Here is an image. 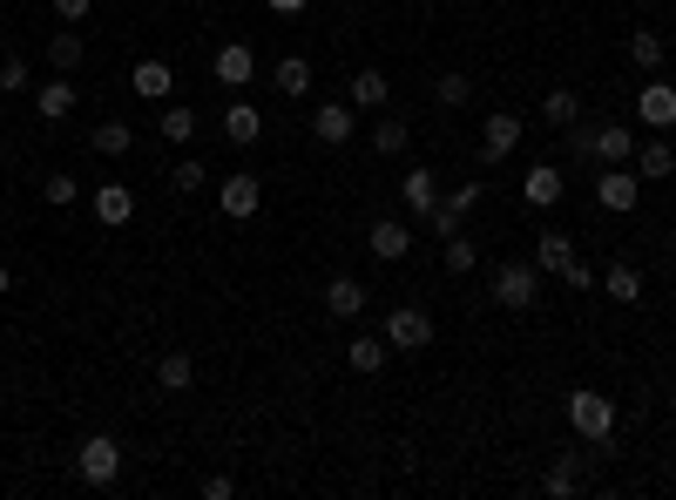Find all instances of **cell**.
<instances>
[{"label": "cell", "mask_w": 676, "mask_h": 500, "mask_svg": "<svg viewBox=\"0 0 676 500\" xmlns=\"http://www.w3.org/2000/svg\"><path fill=\"white\" fill-rule=\"evenodd\" d=\"M569 427L588 440V446H603L609 433H616V399H603V393H569Z\"/></svg>", "instance_id": "obj_1"}, {"label": "cell", "mask_w": 676, "mask_h": 500, "mask_svg": "<svg viewBox=\"0 0 676 500\" xmlns=\"http://www.w3.org/2000/svg\"><path fill=\"white\" fill-rule=\"evenodd\" d=\"M595 204H603L609 217H629L635 204H643V176H635L629 163H609L603 176H595Z\"/></svg>", "instance_id": "obj_2"}, {"label": "cell", "mask_w": 676, "mask_h": 500, "mask_svg": "<svg viewBox=\"0 0 676 500\" xmlns=\"http://www.w3.org/2000/svg\"><path fill=\"white\" fill-rule=\"evenodd\" d=\"M75 467H82L89 487H115V480H123V446H115L108 433H89L82 453H75Z\"/></svg>", "instance_id": "obj_3"}, {"label": "cell", "mask_w": 676, "mask_h": 500, "mask_svg": "<svg viewBox=\"0 0 676 500\" xmlns=\"http://www.w3.org/2000/svg\"><path fill=\"white\" fill-rule=\"evenodd\" d=\"M386 345H392V352H426V345H433V318L420 312V304H392V312H386Z\"/></svg>", "instance_id": "obj_4"}, {"label": "cell", "mask_w": 676, "mask_h": 500, "mask_svg": "<svg viewBox=\"0 0 676 500\" xmlns=\"http://www.w3.org/2000/svg\"><path fill=\"white\" fill-rule=\"evenodd\" d=\"M257 204H264V183H257L251 170H230V176L217 183V210H224L230 223H251V217H257Z\"/></svg>", "instance_id": "obj_5"}, {"label": "cell", "mask_w": 676, "mask_h": 500, "mask_svg": "<svg viewBox=\"0 0 676 500\" xmlns=\"http://www.w3.org/2000/svg\"><path fill=\"white\" fill-rule=\"evenodd\" d=\"M535 291H541L535 264H501V271H494V304H501V312H528Z\"/></svg>", "instance_id": "obj_6"}, {"label": "cell", "mask_w": 676, "mask_h": 500, "mask_svg": "<svg viewBox=\"0 0 676 500\" xmlns=\"http://www.w3.org/2000/svg\"><path fill=\"white\" fill-rule=\"evenodd\" d=\"M522 136H528V123H522V115L494 108L488 123H481V163H507L514 149H522Z\"/></svg>", "instance_id": "obj_7"}, {"label": "cell", "mask_w": 676, "mask_h": 500, "mask_svg": "<svg viewBox=\"0 0 676 500\" xmlns=\"http://www.w3.org/2000/svg\"><path fill=\"white\" fill-rule=\"evenodd\" d=\"M311 136L325 149H345L352 136H359V115H352V102H318L311 108Z\"/></svg>", "instance_id": "obj_8"}, {"label": "cell", "mask_w": 676, "mask_h": 500, "mask_svg": "<svg viewBox=\"0 0 676 500\" xmlns=\"http://www.w3.org/2000/svg\"><path fill=\"white\" fill-rule=\"evenodd\" d=\"M635 123H643V129H676V89L669 82H643V89H635Z\"/></svg>", "instance_id": "obj_9"}, {"label": "cell", "mask_w": 676, "mask_h": 500, "mask_svg": "<svg viewBox=\"0 0 676 500\" xmlns=\"http://www.w3.org/2000/svg\"><path fill=\"white\" fill-rule=\"evenodd\" d=\"M75 102H82V89H75L68 74H48V82H34V115H42V123H68Z\"/></svg>", "instance_id": "obj_10"}, {"label": "cell", "mask_w": 676, "mask_h": 500, "mask_svg": "<svg viewBox=\"0 0 676 500\" xmlns=\"http://www.w3.org/2000/svg\"><path fill=\"white\" fill-rule=\"evenodd\" d=\"M129 82H136V95H142V102H170V95H176V68H170L163 55H149V61H136V68H129Z\"/></svg>", "instance_id": "obj_11"}, {"label": "cell", "mask_w": 676, "mask_h": 500, "mask_svg": "<svg viewBox=\"0 0 676 500\" xmlns=\"http://www.w3.org/2000/svg\"><path fill=\"white\" fill-rule=\"evenodd\" d=\"M210 74H217L224 89H244L251 74H257V55H251V42H224V48H217V61H210Z\"/></svg>", "instance_id": "obj_12"}, {"label": "cell", "mask_w": 676, "mask_h": 500, "mask_svg": "<svg viewBox=\"0 0 676 500\" xmlns=\"http://www.w3.org/2000/svg\"><path fill=\"white\" fill-rule=\"evenodd\" d=\"M366 251H373L379 264H400V257L413 251V230H406V223H392V217H379V223L366 230Z\"/></svg>", "instance_id": "obj_13"}, {"label": "cell", "mask_w": 676, "mask_h": 500, "mask_svg": "<svg viewBox=\"0 0 676 500\" xmlns=\"http://www.w3.org/2000/svg\"><path fill=\"white\" fill-rule=\"evenodd\" d=\"M629 170L643 176V183H663V176H676V149H669L663 136H650V142H635V156H629Z\"/></svg>", "instance_id": "obj_14"}, {"label": "cell", "mask_w": 676, "mask_h": 500, "mask_svg": "<svg viewBox=\"0 0 676 500\" xmlns=\"http://www.w3.org/2000/svg\"><path fill=\"white\" fill-rule=\"evenodd\" d=\"M473 210H481V183H460L454 197H447L440 210H433V230H440V237H454V230H460V223H467Z\"/></svg>", "instance_id": "obj_15"}, {"label": "cell", "mask_w": 676, "mask_h": 500, "mask_svg": "<svg viewBox=\"0 0 676 500\" xmlns=\"http://www.w3.org/2000/svg\"><path fill=\"white\" fill-rule=\"evenodd\" d=\"M400 197H406L413 217H433V210H440V176H433V170H406L400 176Z\"/></svg>", "instance_id": "obj_16"}, {"label": "cell", "mask_w": 676, "mask_h": 500, "mask_svg": "<svg viewBox=\"0 0 676 500\" xmlns=\"http://www.w3.org/2000/svg\"><path fill=\"white\" fill-rule=\"evenodd\" d=\"M257 136H264V115H257L251 102H230V108H224V142H230V149H251Z\"/></svg>", "instance_id": "obj_17"}, {"label": "cell", "mask_w": 676, "mask_h": 500, "mask_svg": "<svg viewBox=\"0 0 676 500\" xmlns=\"http://www.w3.org/2000/svg\"><path fill=\"white\" fill-rule=\"evenodd\" d=\"M95 217H102L108 230H123V223L136 217V189H129V183H102V189H95Z\"/></svg>", "instance_id": "obj_18"}, {"label": "cell", "mask_w": 676, "mask_h": 500, "mask_svg": "<svg viewBox=\"0 0 676 500\" xmlns=\"http://www.w3.org/2000/svg\"><path fill=\"white\" fill-rule=\"evenodd\" d=\"M562 189H569V183H562V170H554V163H535V170L522 176V197H528L535 210H548V204H562Z\"/></svg>", "instance_id": "obj_19"}, {"label": "cell", "mask_w": 676, "mask_h": 500, "mask_svg": "<svg viewBox=\"0 0 676 500\" xmlns=\"http://www.w3.org/2000/svg\"><path fill=\"white\" fill-rule=\"evenodd\" d=\"M352 108H386L392 102V82H386V68H359V74H352Z\"/></svg>", "instance_id": "obj_20"}, {"label": "cell", "mask_w": 676, "mask_h": 500, "mask_svg": "<svg viewBox=\"0 0 676 500\" xmlns=\"http://www.w3.org/2000/svg\"><path fill=\"white\" fill-rule=\"evenodd\" d=\"M325 312H332V318H359V312H366V284H359V278H332V284H325Z\"/></svg>", "instance_id": "obj_21"}, {"label": "cell", "mask_w": 676, "mask_h": 500, "mask_svg": "<svg viewBox=\"0 0 676 500\" xmlns=\"http://www.w3.org/2000/svg\"><path fill=\"white\" fill-rule=\"evenodd\" d=\"M271 82H277V95H285V102L311 95V61H305V55H285V61L271 68Z\"/></svg>", "instance_id": "obj_22"}, {"label": "cell", "mask_w": 676, "mask_h": 500, "mask_svg": "<svg viewBox=\"0 0 676 500\" xmlns=\"http://www.w3.org/2000/svg\"><path fill=\"white\" fill-rule=\"evenodd\" d=\"M345 365L352 372H379L386 365V332H359V338L345 345Z\"/></svg>", "instance_id": "obj_23"}, {"label": "cell", "mask_w": 676, "mask_h": 500, "mask_svg": "<svg viewBox=\"0 0 676 500\" xmlns=\"http://www.w3.org/2000/svg\"><path fill=\"white\" fill-rule=\"evenodd\" d=\"M82 61H89V48H82V34H75V27H61L55 42H48V68H55V74H75V68H82Z\"/></svg>", "instance_id": "obj_24"}, {"label": "cell", "mask_w": 676, "mask_h": 500, "mask_svg": "<svg viewBox=\"0 0 676 500\" xmlns=\"http://www.w3.org/2000/svg\"><path fill=\"white\" fill-rule=\"evenodd\" d=\"M595 284H603L616 304H635V298H643V271H635V264H609V271L595 278Z\"/></svg>", "instance_id": "obj_25"}, {"label": "cell", "mask_w": 676, "mask_h": 500, "mask_svg": "<svg viewBox=\"0 0 676 500\" xmlns=\"http://www.w3.org/2000/svg\"><path fill=\"white\" fill-rule=\"evenodd\" d=\"M156 379H163V393H190L196 386V359L190 352H163L156 359Z\"/></svg>", "instance_id": "obj_26"}, {"label": "cell", "mask_w": 676, "mask_h": 500, "mask_svg": "<svg viewBox=\"0 0 676 500\" xmlns=\"http://www.w3.org/2000/svg\"><path fill=\"white\" fill-rule=\"evenodd\" d=\"M595 156H603V163H629V156H635V129L603 123V129H595Z\"/></svg>", "instance_id": "obj_27"}, {"label": "cell", "mask_w": 676, "mask_h": 500, "mask_svg": "<svg viewBox=\"0 0 676 500\" xmlns=\"http://www.w3.org/2000/svg\"><path fill=\"white\" fill-rule=\"evenodd\" d=\"M156 129H163V142H170V149H183V142L196 136V108H190V102H170V108H163V123H156Z\"/></svg>", "instance_id": "obj_28"}, {"label": "cell", "mask_w": 676, "mask_h": 500, "mask_svg": "<svg viewBox=\"0 0 676 500\" xmlns=\"http://www.w3.org/2000/svg\"><path fill=\"white\" fill-rule=\"evenodd\" d=\"M541 115H548L554 129H569V123H582V95H575V89H548V95H541Z\"/></svg>", "instance_id": "obj_29"}, {"label": "cell", "mask_w": 676, "mask_h": 500, "mask_svg": "<svg viewBox=\"0 0 676 500\" xmlns=\"http://www.w3.org/2000/svg\"><path fill=\"white\" fill-rule=\"evenodd\" d=\"M554 500H569L575 487H582V453H562V460H554V467H548V480H541Z\"/></svg>", "instance_id": "obj_30"}, {"label": "cell", "mask_w": 676, "mask_h": 500, "mask_svg": "<svg viewBox=\"0 0 676 500\" xmlns=\"http://www.w3.org/2000/svg\"><path fill=\"white\" fill-rule=\"evenodd\" d=\"M575 257V244L569 237H554V230H548V237H535V271H554V278H562V264Z\"/></svg>", "instance_id": "obj_31"}, {"label": "cell", "mask_w": 676, "mask_h": 500, "mask_svg": "<svg viewBox=\"0 0 676 500\" xmlns=\"http://www.w3.org/2000/svg\"><path fill=\"white\" fill-rule=\"evenodd\" d=\"M406 142H413V129L400 123V115H386V123L373 129V149H379V156H406Z\"/></svg>", "instance_id": "obj_32"}, {"label": "cell", "mask_w": 676, "mask_h": 500, "mask_svg": "<svg viewBox=\"0 0 676 500\" xmlns=\"http://www.w3.org/2000/svg\"><path fill=\"white\" fill-rule=\"evenodd\" d=\"M629 61H635V68H663V34H656V27H635V34H629Z\"/></svg>", "instance_id": "obj_33"}, {"label": "cell", "mask_w": 676, "mask_h": 500, "mask_svg": "<svg viewBox=\"0 0 676 500\" xmlns=\"http://www.w3.org/2000/svg\"><path fill=\"white\" fill-rule=\"evenodd\" d=\"M89 142H95V156H129V142H136V129H129V123H102V129H95Z\"/></svg>", "instance_id": "obj_34"}, {"label": "cell", "mask_w": 676, "mask_h": 500, "mask_svg": "<svg viewBox=\"0 0 676 500\" xmlns=\"http://www.w3.org/2000/svg\"><path fill=\"white\" fill-rule=\"evenodd\" d=\"M440 244H447V271H454V278H467L473 264H481V251H473V237H460V230H454V237H440Z\"/></svg>", "instance_id": "obj_35"}, {"label": "cell", "mask_w": 676, "mask_h": 500, "mask_svg": "<svg viewBox=\"0 0 676 500\" xmlns=\"http://www.w3.org/2000/svg\"><path fill=\"white\" fill-rule=\"evenodd\" d=\"M27 89H34V68L21 55H8V61H0V95H27Z\"/></svg>", "instance_id": "obj_36"}, {"label": "cell", "mask_w": 676, "mask_h": 500, "mask_svg": "<svg viewBox=\"0 0 676 500\" xmlns=\"http://www.w3.org/2000/svg\"><path fill=\"white\" fill-rule=\"evenodd\" d=\"M473 95V74H440V82H433V102H440V108H460Z\"/></svg>", "instance_id": "obj_37"}, {"label": "cell", "mask_w": 676, "mask_h": 500, "mask_svg": "<svg viewBox=\"0 0 676 500\" xmlns=\"http://www.w3.org/2000/svg\"><path fill=\"white\" fill-rule=\"evenodd\" d=\"M42 197H48V204H55V210H68V204H75V197H82V183H75V176H68V170H61V176H48V183H42Z\"/></svg>", "instance_id": "obj_38"}, {"label": "cell", "mask_w": 676, "mask_h": 500, "mask_svg": "<svg viewBox=\"0 0 676 500\" xmlns=\"http://www.w3.org/2000/svg\"><path fill=\"white\" fill-rule=\"evenodd\" d=\"M204 183H210V170H204V163H176V176H170V189H176V197H196Z\"/></svg>", "instance_id": "obj_39"}, {"label": "cell", "mask_w": 676, "mask_h": 500, "mask_svg": "<svg viewBox=\"0 0 676 500\" xmlns=\"http://www.w3.org/2000/svg\"><path fill=\"white\" fill-rule=\"evenodd\" d=\"M562 284H569V291H595V271H588L582 257H569V264H562Z\"/></svg>", "instance_id": "obj_40"}, {"label": "cell", "mask_w": 676, "mask_h": 500, "mask_svg": "<svg viewBox=\"0 0 676 500\" xmlns=\"http://www.w3.org/2000/svg\"><path fill=\"white\" fill-rule=\"evenodd\" d=\"M230 493H237V480H230V474H210V480H204V500H230Z\"/></svg>", "instance_id": "obj_41"}, {"label": "cell", "mask_w": 676, "mask_h": 500, "mask_svg": "<svg viewBox=\"0 0 676 500\" xmlns=\"http://www.w3.org/2000/svg\"><path fill=\"white\" fill-rule=\"evenodd\" d=\"M89 8H95V0H55V14H61V21H89Z\"/></svg>", "instance_id": "obj_42"}, {"label": "cell", "mask_w": 676, "mask_h": 500, "mask_svg": "<svg viewBox=\"0 0 676 500\" xmlns=\"http://www.w3.org/2000/svg\"><path fill=\"white\" fill-rule=\"evenodd\" d=\"M264 8H271V14H305L311 0H264Z\"/></svg>", "instance_id": "obj_43"}, {"label": "cell", "mask_w": 676, "mask_h": 500, "mask_svg": "<svg viewBox=\"0 0 676 500\" xmlns=\"http://www.w3.org/2000/svg\"><path fill=\"white\" fill-rule=\"evenodd\" d=\"M14 291V271H8V264H0V298H8Z\"/></svg>", "instance_id": "obj_44"}]
</instances>
